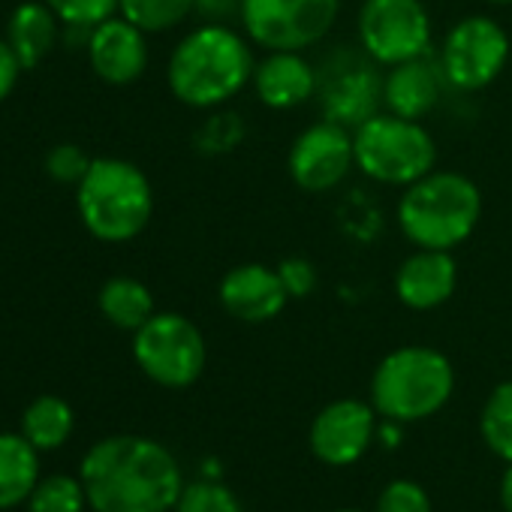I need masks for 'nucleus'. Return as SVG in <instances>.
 <instances>
[{
	"mask_svg": "<svg viewBox=\"0 0 512 512\" xmlns=\"http://www.w3.org/2000/svg\"><path fill=\"white\" fill-rule=\"evenodd\" d=\"M97 302H100L103 317L112 326L127 329V332L142 329L157 314L151 290L142 281H136V278H109L100 287V299Z\"/></svg>",
	"mask_w": 512,
	"mask_h": 512,
	"instance_id": "obj_21",
	"label": "nucleus"
},
{
	"mask_svg": "<svg viewBox=\"0 0 512 512\" xmlns=\"http://www.w3.org/2000/svg\"><path fill=\"white\" fill-rule=\"evenodd\" d=\"M500 503H503L506 512H512V464H509V470L500 479Z\"/></svg>",
	"mask_w": 512,
	"mask_h": 512,
	"instance_id": "obj_32",
	"label": "nucleus"
},
{
	"mask_svg": "<svg viewBox=\"0 0 512 512\" xmlns=\"http://www.w3.org/2000/svg\"><path fill=\"white\" fill-rule=\"evenodd\" d=\"M341 0H238L247 37L266 52L317 46L338 22Z\"/></svg>",
	"mask_w": 512,
	"mask_h": 512,
	"instance_id": "obj_7",
	"label": "nucleus"
},
{
	"mask_svg": "<svg viewBox=\"0 0 512 512\" xmlns=\"http://www.w3.org/2000/svg\"><path fill=\"white\" fill-rule=\"evenodd\" d=\"M175 512H244L238 497L220 482L187 485L175 503Z\"/></svg>",
	"mask_w": 512,
	"mask_h": 512,
	"instance_id": "obj_26",
	"label": "nucleus"
},
{
	"mask_svg": "<svg viewBox=\"0 0 512 512\" xmlns=\"http://www.w3.org/2000/svg\"><path fill=\"white\" fill-rule=\"evenodd\" d=\"M31 500V512H82L85 509V485L73 476H49L37 482Z\"/></svg>",
	"mask_w": 512,
	"mask_h": 512,
	"instance_id": "obj_25",
	"label": "nucleus"
},
{
	"mask_svg": "<svg viewBox=\"0 0 512 512\" xmlns=\"http://www.w3.org/2000/svg\"><path fill=\"white\" fill-rule=\"evenodd\" d=\"M199 0H121L118 13L145 34H160L181 25Z\"/></svg>",
	"mask_w": 512,
	"mask_h": 512,
	"instance_id": "obj_23",
	"label": "nucleus"
},
{
	"mask_svg": "<svg viewBox=\"0 0 512 512\" xmlns=\"http://www.w3.org/2000/svg\"><path fill=\"white\" fill-rule=\"evenodd\" d=\"M22 431L25 437L43 452V449H58L61 443L70 440L73 434V410L64 398L58 395H40L31 401V407L22 416Z\"/></svg>",
	"mask_w": 512,
	"mask_h": 512,
	"instance_id": "obj_22",
	"label": "nucleus"
},
{
	"mask_svg": "<svg viewBox=\"0 0 512 512\" xmlns=\"http://www.w3.org/2000/svg\"><path fill=\"white\" fill-rule=\"evenodd\" d=\"M58 16L52 13V7L37 4V0H28V4L16 7V13L10 16L7 25V43L13 46L22 70H34L37 64H43L49 58V52L58 43Z\"/></svg>",
	"mask_w": 512,
	"mask_h": 512,
	"instance_id": "obj_19",
	"label": "nucleus"
},
{
	"mask_svg": "<svg viewBox=\"0 0 512 512\" xmlns=\"http://www.w3.org/2000/svg\"><path fill=\"white\" fill-rule=\"evenodd\" d=\"M356 166L380 181L395 187H410L413 181L434 172L437 145L434 136L410 118L377 112L353 130Z\"/></svg>",
	"mask_w": 512,
	"mask_h": 512,
	"instance_id": "obj_6",
	"label": "nucleus"
},
{
	"mask_svg": "<svg viewBox=\"0 0 512 512\" xmlns=\"http://www.w3.org/2000/svg\"><path fill=\"white\" fill-rule=\"evenodd\" d=\"M142 374L166 389H187L205 371V338L184 314H154L133 338Z\"/></svg>",
	"mask_w": 512,
	"mask_h": 512,
	"instance_id": "obj_8",
	"label": "nucleus"
},
{
	"mask_svg": "<svg viewBox=\"0 0 512 512\" xmlns=\"http://www.w3.org/2000/svg\"><path fill=\"white\" fill-rule=\"evenodd\" d=\"M253 52L241 34L226 25L190 31L169 58V88L190 109H214L232 100L253 79Z\"/></svg>",
	"mask_w": 512,
	"mask_h": 512,
	"instance_id": "obj_2",
	"label": "nucleus"
},
{
	"mask_svg": "<svg viewBox=\"0 0 512 512\" xmlns=\"http://www.w3.org/2000/svg\"><path fill=\"white\" fill-rule=\"evenodd\" d=\"M443 70L434 64L428 55L395 64L389 76L383 79V103L386 112L422 121L440 100V85H443Z\"/></svg>",
	"mask_w": 512,
	"mask_h": 512,
	"instance_id": "obj_18",
	"label": "nucleus"
},
{
	"mask_svg": "<svg viewBox=\"0 0 512 512\" xmlns=\"http://www.w3.org/2000/svg\"><path fill=\"white\" fill-rule=\"evenodd\" d=\"M88 169H91V157L79 145H73V142L55 145L49 151V157H46V172L58 184H79Z\"/></svg>",
	"mask_w": 512,
	"mask_h": 512,
	"instance_id": "obj_28",
	"label": "nucleus"
},
{
	"mask_svg": "<svg viewBox=\"0 0 512 512\" xmlns=\"http://www.w3.org/2000/svg\"><path fill=\"white\" fill-rule=\"evenodd\" d=\"M509 61V37L488 16L461 19L443 40L440 70L458 91H482Z\"/></svg>",
	"mask_w": 512,
	"mask_h": 512,
	"instance_id": "obj_10",
	"label": "nucleus"
},
{
	"mask_svg": "<svg viewBox=\"0 0 512 512\" xmlns=\"http://www.w3.org/2000/svg\"><path fill=\"white\" fill-rule=\"evenodd\" d=\"M338 512H359V509H338Z\"/></svg>",
	"mask_w": 512,
	"mask_h": 512,
	"instance_id": "obj_34",
	"label": "nucleus"
},
{
	"mask_svg": "<svg viewBox=\"0 0 512 512\" xmlns=\"http://www.w3.org/2000/svg\"><path fill=\"white\" fill-rule=\"evenodd\" d=\"M458 284V266L452 250L416 247L395 272V296L410 311H434L452 299Z\"/></svg>",
	"mask_w": 512,
	"mask_h": 512,
	"instance_id": "obj_15",
	"label": "nucleus"
},
{
	"mask_svg": "<svg viewBox=\"0 0 512 512\" xmlns=\"http://www.w3.org/2000/svg\"><path fill=\"white\" fill-rule=\"evenodd\" d=\"M256 97L269 109H296L317 94V70L299 52H269L253 67Z\"/></svg>",
	"mask_w": 512,
	"mask_h": 512,
	"instance_id": "obj_16",
	"label": "nucleus"
},
{
	"mask_svg": "<svg viewBox=\"0 0 512 512\" xmlns=\"http://www.w3.org/2000/svg\"><path fill=\"white\" fill-rule=\"evenodd\" d=\"M290 178L308 193H326L338 187L356 166L353 133L344 124L323 118L302 130L287 157Z\"/></svg>",
	"mask_w": 512,
	"mask_h": 512,
	"instance_id": "obj_11",
	"label": "nucleus"
},
{
	"mask_svg": "<svg viewBox=\"0 0 512 512\" xmlns=\"http://www.w3.org/2000/svg\"><path fill=\"white\" fill-rule=\"evenodd\" d=\"M383 103V79L374 67L365 64H347L338 73L326 79L323 91V112L329 121L344 127H359L371 115H377V106Z\"/></svg>",
	"mask_w": 512,
	"mask_h": 512,
	"instance_id": "obj_17",
	"label": "nucleus"
},
{
	"mask_svg": "<svg viewBox=\"0 0 512 512\" xmlns=\"http://www.w3.org/2000/svg\"><path fill=\"white\" fill-rule=\"evenodd\" d=\"M278 275H281V284L290 299H305L317 287V269L311 260H305V256H287V260L278 266Z\"/></svg>",
	"mask_w": 512,
	"mask_h": 512,
	"instance_id": "obj_30",
	"label": "nucleus"
},
{
	"mask_svg": "<svg viewBox=\"0 0 512 512\" xmlns=\"http://www.w3.org/2000/svg\"><path fill=\"white\" fill-rule=\"evenodd\" d=\"M19 76H22V64L13 52V46L7 40H0V103L16 91Z\"/></svg>",
	"mask_w": 512,
	"mask_h": 512,
	"instance_id": "obj_31",
	"label": "nucleus"
},
{
	"mask_svg": "<svg viewBox=\"0 0 512 512\" xmlns=\"http://www.w3.org/2000/svg\"><path fill=\"white\" fill-rule=\"evenodd\" d=\"M67 28H97L112 19L121 0H46Z\"/></svg>",
	"mask_w": 512,
	"mask_h": 512,
	"instance_id": "obj_27",
	"label": "nucleus"
},
{
	"mask_svg": "<svg viewBox=\"0 0 512 512\" xmlns=\"http://www.w3.org/2000/svg\"><path fill=\"white\" fill-rule=\"evenodd\" d=\"M488 4H494V7H509L512 0H488Z\"/></svg>",
	"mask_w": 512,
	"mask_h": 512,
	"instance_id": "obj_33",
	"label": "nucleus"
},
{
	"mask_svg": "<svg viewBox=\"0 0 512 512\" xmlns=\"http://www.w3.org/2000/svg\"><path fill=\"white\" fill-rule=\"evenodd\" d=\"M452 362L434 347H401L389 353L371 380V401L389 422H419L452 398Z\"/></svg>",
	"mask_w": 512,
	"mask_h": 512,
	"instance_id": "obj_5",
	"label": "nucleus"
},
{
	"mask_svg": "<svg viewBox=\"0 0 512 512\" xmlns=\"http://www.w3.org/2000/svg\"><path fill=\"white\" fill-rule=\"evenodd\" d=\"M482 217V193L461 172H428L404 187L398 199V223L407 241L428 250H455Z\"/></svg>",
	"mask_w": 512,
	"mask_h": 512,
	"instance_id": "obj_3",
	"label": "nucleus"
},
{
	"mask_svg": "<svg viewBox=\"0 0 512 512\" xmlns=\"http://www.w3.org/2000/svg\"><path fill=\"white\" fill-rule=\"evenodd\" d=\"M76 208L94 238L124 244L148 226L154 190L139 166L118 157H97L76 184Z\"/></svg>",
	"mask_w": 512,
	"mask_h": 512,
	"instance_id": "obj_4",
	"label": "nucleus"
},
{
	"mask_svg": "<svg viewBox=\"0 0 512 512\" xmlns=\"http://www.w3.org/2000/svg\"><path fill=\"white\" fill-rule=\"evenodd\" d=\"M217 299L223 311L241 323H269L290 302L278 269L260 263H244L229 269L217 287Z\"/></svg>",
	"mask_w": 512,
	"mask_h": 512,
	"instance_id": "obj_13",
	"label": "nucleus"
},
{
	"mask_svg": "<svg viewBox=\"0 0 512 512\" xmlns=\"http://www.w3.org/2000/svg\"><path fill=\"white\" fill-rule=\"evenodd\" d=\"M40 482L37 446L22 434H0V509H10L34 494Z\"/></svg>",
	"mask_w": 512,
	"mask_h": 512,
	"instance_id": "obj_20",
	"label": "nucleus"
},
{
	"mask_svg": "<svg viewBox=\"0 0 512 512\" xmlns=\"http://www.w3.org/2000/svg\"><path fill=\"white\" fill-rule=\"evenodd\" d=\"M362 52L386 67L428 55L431 19L422 0H365L359 10Z\"/></svg>",
	"mask_w": 512,
	"mask_h": 512,
	"instance_id": "obj_9",
	"label": "nucleus"
},
{
	"mask_svg": "<svg viewBox=\"0 0 512 512\" xmlns=\"http://www.w3.org/2000/svg\"><path fill=\"white\" fill-rule=\"evenodd\" d=\"M91 70L106 82V85H133L142 79L148 67V43L145 31H139L133 22L121 19H106L97 28H91V37L85 43Z\"/></svg>",
	"mask_w": 512,
	"mask_h": 512,
	"instance_id": "obj_14",
	"label": "nucleus"
},
{
	"mask_svg": "<svg viewBox=\"0 0 512 512\" xmlns=\"http://www.w3.org/2000/svg\"><path fill=\"white\" fill-rule=\"evenodd\" d=\"M482 437L488 449L512 464V380L500 383L482 407Z\"/></svg>",
	"mask_w": 512,
	"mask_h": 512,
	"instance_id": "obj_24",
	"label": "nucleus"
},
{
	"mask_svg": "<svg viewBox=\"0 0 512 512\" xmlns=\"http://www.w3.org/2000/svg\"><path fill=\"white\" fill-rule=\"evenodd\" d=\"M82 485L94 512H169L184 485L178 461L148 437H106L82 461Z\"/></svg>",
	"mask_w": 512,
	"mask_h": 512,
	"instance_id": "obj_1",
	"label": "nucleus"
},
{
	"mask_svg": "<svg viewBox=\"0 0 512 512\" xmlns=\"http://www.w3.org/2000/svg\"><path fill=\"white\" fill-rule=\"evenodd\" d=\"M377 512H431V500L422 485L410 479H395L383 488Z\"/></svg>",
	"mask_w": 512,
	"mask_h": 512,
	"instance_id": "obj_29",
	"label": "nucleus"
},
{
	"mask_svg": "<svg viewBox=\"0 0 512 512\" xmlns=\"http://www.w3.org/2000/svg\"><path fill=\"white\" fill-rule=\"evenodd\" d=\"M377 437L374 407L344 398L323 407L311 425V449L320 461L332 467H347L359 461Z\"/></svg>",
	"mask_w": 512,
	"mask_h": 512,
	"instance_id": "obj_12",
	"label": "nucleus"
}]
</instances>
